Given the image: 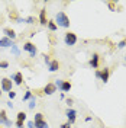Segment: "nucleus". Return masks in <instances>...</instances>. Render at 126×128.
<instances>
[{
    "mask_svg": "<svg viewBox=\"0 0 126 128\" xmlns=\"http://www.w3.org/2000/svg\"><path fill=\"white\" fill-rule=\"evenodd\" d=\"M39 24L42 25V26H47V25H48L47 9H41V12H39Z\"/></svg>",
    "mask_w": 126,
    "mask_h": 128,
    "instance_id": "obj_11",
    "label": "nucleus"
},
{
    "mask_svg": "<svg viewBox=\"0 0 126 128\" xmlns=\"http://www.w3.org/2000/svg\"><path fill=\"white\" fill-rule=\"evenodd\" d=\"M42 120H44V114H41V112L35 114V120H33V122H36V121H42Z\"/></svg>",
    "mask_w": 126,
    "mask_h": 128,
    "instance_id": "obj_21",
    "label": "nucleus"
},
{
    "mask_svg": "<svg viewBox=\"0 0 126 128\" xmlns=\"http://www.w3.org/2000/svg\"><path fill=\"white\" fill-rule=\"evenodd\" d=\"M55 24H57V26H61V28H70L71 22L65 12H58L55 15Z\"/></svg>",
    "mask_w": 126,
    "mask_h": 128,
    "instance_id": "obj_1",
    "label": "nucleus"
},
{
    "mask_svg": "<svg viewBox=\"0 0 126 128\" xmlns=\"http://www.w3.org/2000/svg\"><path fill=\"white\" fill-rule=\"evenodd\" d=\"M42 90H44V95H48V96L54 95V93L57 92V86L54 84V83H47V86L42 89Z\"/></svg>",
    "mask_w": 126,
    "mask_h": 128,
    "instance_id": "obj_8",
    "label": "nucleus"
},
{
    "mask_svg": "<svg viewBox=\"0 0 126 128\" xmlns=\"http://www.w3.org/2000/svg\"><path fill=\"white\" fill-rule=\"evenodd\" d=\"M32 96H33V93H32L31 90H26V93H25V96H23V100H29Z\"/></svg>",
    "mask_w": 126,
    "mask_h": 128,
    "instance_id": "obj_22",
    "label": "nucleus"
},
{
    "mask_svg": "<svg viewBox=\"0 0 126 128\" xmlns=\"http://www.w3.org/2000/svg\"><path fill=\"white\" fill-rule=\"evenodd\" d=\"M65 102H67V105H68V106H72V99H71V98H68V99H67V100H65Z\"/></svg>",
    "mask_w": 126,
    "mask_h": 128,
    "instance_id": "obj_32",
    "label": "nucleus"
},
{
    "mask_svg": "<svg viewBox=\"0 0 126 128\" xmlns=\"http://www.w3.org/2000/svg\"><path fill=\"white\" fill-rule=\"evenodd\" d=\"M15 98H16V92H13V90L9 92V99H15Z\"/></svg>",
    "mask_w": 126,
    "mask_h": 128,
    "instance_id": "obj_29",
    "label": "nucleus"
},
{
    "mask_svg": "<svg viewBox=\"0 0 126 128\" xmlns=\"http://www.w3.org/2000/svg\"><path fill=\"white\" fill-rule=\"evenodd\" d=\"M109 77H110V70L109 68H103V70H100V80H102L103 83H107L109 82Z\"/></svg>",
    "mask_w": 126,
    "mask_h": 128,
    "instance_id": "obj_9",
    "label": "nucleus"
},
{
    "mask_svg": "<svg viewBox=\"0 0 126 128\" xmlns=\"http://www.w3.org/2000/svg\"><path fill=\"white\" fill-rule=\"evenodd\" d=\"M23 51H28V52L31 54V57H36V54H38V50H36V47H35L32 42H25Z\"/></svg>",
    "mask_w": 126,
    "mask_h": 128,
    "instance_id": "obj_4",
    "label": "nucleus"
},
{
    "mask_svg": "<svg viewBox=\"0 0 126 128\" xmlns=\"http://www.w3.org/2000/svg\"><path fill=\"white\" fill-rule=\"evenodd\" d=\"M1 125H6V127H12L13 125V122L7 118L6 111H0V127Z\"/></svg>",
    "mask_w": 126,
    "mask_h": 128,
    "instance_id": "obj_5",
    "label": "nucleus"
},
{
    "mask_svg": "<svg viewBox=\"0 0 126 128\" xmlns=\"http://www.w3.org/2000/svg\"><path fill=\"white\" fill-rule=\"evenodd\" d=\"M96 77L100 79V70H96Z\"/></svg>",
    "mask_w": 126,
    "mask_h": 128,
    "instance_id": "obj_34",
    "label": "nucleus"
},
{
    "mask_svg": "<svg viewBox=\"0 0 126 128\" xmlns=\"http://www.w3.org/2000/svg\"><path fill=\"white\" fill-rule=\"evenodd\" d=\"M65 116L68 118V122L72 125L75 122V120H77V112H75V109H72V108H68L65 111Z\"/></svg>",
    "mask_w": 126,
    "mask_h": 128,
    "instance_id": "obj_6",
    "label": "nucleus"
},
{
    "mask_svg": "<svg viewBox=\"0 0 126 128\" xmlns=\"http://www.w3.org/2000/svg\"><path fill=\"white\" fill-rule=\"evenodd\" d=\"M26 127H28V128H35V122H33V121H29Z\"/></svg>",
    "mask_w": 126,
    "mask_h": 128,
    "instance_id": "obj_30",
    "label": "nucleus"
},
{
    "mask_svg": "<svg viewBox=\"0 0 126 128\" xmlns=\"http://www.w3.org/2000/svg\"><path fill=\"white\" fill-rule=\"evenodd\" d=\"M107 6H109V9H110V10H115V9H116V3L109 2V3H107Z\"/></svg>",
    "mask_w": 126,
    "mask_h": 128,
    "instance_id": "obj_25",
    "label": "nucleus"
},
{
    "mask_svg": "<svg viewBox=\"0 0 126 128\" xmlns=\"http://www.w3.org/2000/svg\"><path fill=\"white\" fill-rule=\"evenodd\" d=\"M16 121H22V122H23V121H26V114H25V112H19V114H17V120Z\"/></svg>",
    "mask_w": 126,
    "mask_h": 128,
    "instance_id": "obj_20",
    "label": "nucleus"
},
{
    "mask_svg": "<svg viewBox=\"0 0 126 128\" xmlns=\"http://www.w3.org/2000/svg\"><path fill=\"white\" fill-rule=\"evenodd\" d=\"M35 128H49V125H48V122L45 120H42L35 122Z\"/></svg>",
    "mask_w": 126,
    "mask_h": 128,
    "instance_id": "obj_16",
    "label": "nucleus"
},
{
    "mask_svg": "<svg viewBox=\"0 0 126 128\" xmlns=\"http://www.w3.org/2000/svg\"><path fill=\"white\" fill-rule=\"evenodd\" d=\"M3 34H4L6 38H9V40H12V41L16 38V32L13 31L12 28H4V29H3Z\"/></svg>",
    "mask_w": 126,
    "mask_h": 128,
    "instance_id": "obj_12",
    "label": "nucleus"
},
{
    "mask_svg": "<svg viewBox=\"0 0 126 128\" xmlns=\"http://www.w3.org/2000/svg\"><path fill=\"white\" fill-rule=\"evenodd\" d=\"M0 96H1V89H0Z\"/></svg>",
    "mask_w": 126,
    "mask_h": 128,
    "instance_id": "obj_36",
    "label": "nucleus"
},
{
    "mask_svg": "<svg viewBox=\"0 0 126 128\" xmlns=\"http://www.w3.org/2000/svg\"><path fill=\"white\" fill-rule=\"evenodd\" d=\"M0 128H3V127H0Z\"/></svg>",
    "mask_w": 126,
    "mask_h": 128,
    "instance_id": "obj_37",
    "label": "nucleus"
},
{
    "mask_svg": "<svg viewBox=\"0 0 126 128\" xmlns=\"http://www.w3.org/2000/svg\"><path fill=\"white\" fill-rule=\"evenodd\" d=\"M12 86H13V82L7 77L0 80V89L1 92H12Z\"/></svg>",
    "mask_w": 126,
    "mask_h": 128,
    "instance_id": "obj_3",
    "label": "nucleus"
},
{
    "mask_svg": "<svg viewBox=\"0 0 126 128\" xmlns=\"http://www.w3.org/2000/svg\"><path fill=\"white\" fill-rule=\"evenodd\" d=\"M15 125H16V128H23V122L22 121H16Z\"/></svg>",
    "mask_w": 126,
    "mask_h": 128,
    "instance_id": "obj_28",
    "label": "nucleus"
},
{
    "mask_svg": "<svg viewBox=\"0 0 126 128\" xmlns=\"http://www.w3.org/2000/svg\"><path fill=\"white\" fill-rule=\"evenodd\" d=\"M71 88H72V84H71V82H67V80H64L63 82V84H61V92L63 93H65V92H70Z\"/></svg>",
    "mask_w": 126,
    "mask_h": 128,
    "instance_id": "obj_15",
    "label": "nucleus"
},
{
    "mask_svg": "<svg viewBox=\"0 0 126 128\" xmlns=\"http://www.w3.org/2000/svg\"><path fill=\"white\" fill-rule=\"evenodd\" d=\"M61 128H71V124L70 122H64L63 125H61Z\"/></svg>",
    "mask_w": 126,
    "mask_h": 128,
    "instance_id": "obj_31",
    "label": "nucleus"
},
{
    "mask_svg": "<svg viewBox=\"0 0 126 128\" xmlns=\"http://www.w3.org/2000/svg\"><path fill=\"white\" fill-rule=\"evenodd\" d=\"M28 106H29V109H33V108L36 106V98H35V95L29 99V104H28Z\"/></svg>",
    "mask_w": 126,
    "mask_h": 128,
    "instance_id": "obj_18",
    "label": "nucleus"
},
{
    "mask_svg": "<svg viewBox=\"0 0 126 128\" xmlns=\"http://www.w3.org/2000/svg\"><path fill=\"white\" fill-rule=\"evenodd\" d=\"M63 82H64V80H60V79H57L54 84H55L57 88H61V84H63Z\"/></svg>",
    "mask_w": 126,
    "mask_h": 128,
    "instance_id": "obj_27",
    "label": "nucleus"
},
{
    "mask_svg": "<svg viewBox=\"0 0 126 128\" xmlns=\"http://www.w3.org/2000/svg\"><path fill=\"white\" fill-rule=\"evenodd\" d=\"M47 26H48V29H49L51 32H55L57 28H58V26H57V24H55V20H48Z\"/></svg>",
    "mask_w": 126,
    "mask_h": 128,
    "instance_id": "obj_17",
    "label": "nucleus"
},
{
    "mask_svg": "<svg viewBox=\"0 0 126 128\" xmlns=\"http://www.w3.org/2000/svg\"><path fill=\"white\" fill-rule=\"evenodd\" d=\"M7 106H9V108H13V104H12V100H9V102H7Z\"/></svg>",
    "mask_w": 126,
    "mask_h": 128,
    "instance_id": "obj_35",
    "label": "nucleus"
},
{
    "mask_svg": "<svg viewBox=\"0 0 126 128\" xmlns=\"http://www.w3.org/2000/svg\"><path fill=\"white\" fill-rule=\"evenodd\" d=\"M10 80L15 83V84H17V86H20L22 83H23V74L20 72H16L15 74H12V77H10Z\"/></svg>",
    "mask_w": 126,
    "mask_h": 128,
    "instance_id": "obj_7",
    "label": "nucleus"
},
{
    "mask_svg": "<svg viewBox=\"0 0 126 128\" xmlns=\"http://www.w3.org/2000/svg\"><path fill=\"white\" fill-rule=\"evenodd\" d=\"M25 22H26V24H35V18H33V16H28V18L25 19Z\"/></svg>",
    "mask_w": 126,
    "mask_h": 128,
    "instance_id": "obj_23",
    "label": "nucleus"
},
{
    "mask_svg": "<svg viewBox=\"0 0 126 128\" xmlns=\"http://www.w3.org/2000/svg\"><path fill=\"white\" fill-rule=\"evenodd\" d=\"M12 54H13L15 57H19V56H20V51H19V48H17V45H16V44L12 47Z\"/></svg>",
    "mask_w": 126,
    "mask_h": 128,
    "instance_id": "obj_19",
    "label": "nucleus"
},
{
    "mask_svg": "<svg viewBox=\"0 0 126 128\" xmlns=\"http://www.w3.org/2000/svg\"><path fill=\"white\" fill-rule=\"evenodd\" d=\"M99 54H93L91 56V58H90V61H88V64H90V67L91 68H97L99 67Z\"/></svg>",
    "mask_w": 126,
    "mask_h": 128,
    "instance_id": "obj_13",
    "label": "nucleus"
},
{
    "mask_svg": "<svg viewBox=\"0 0 126 128\" xmlns=\"http://www.w3.org/2000/svg\"><path fill=\"white\" fill-rule=\"evenodd\" d=\"M64 42H65V45H68V47H74V45L77 44V35H75L74 32H67V34L64 35Z\"/></svg>",
    "mask_w": 126,
    "mask_h": 128,
    "instance_id": "obj_2",
    "label": "nucleus"
},
{
    "mask_svg": "<svg viewBox=\"0 0 126 128\" xmlns=\"http://www.w3.org/2000/svg\"><path fill=\"white\" fill-rule=\"evenodd\" d=\"M125 47H126V40H122L118 44V48H119V50H122V48H125Z\"/></svg>",
    "mask_w": 126,
    "mask_h": 128,
    "instance_id": "obj_24",
    "label": "nucleus"
},
{
    "mask_svg": "<svg viewBox=\"0 0 126 128\" xmlns=\"http://www.w3.org/2000/svg\"><path fill=\"white\" fill-rule=\"evenodd\" d=\"M125 60H126V57H125Z\"/></svg>",
    "mask_w": 126,
    "mask_h": 128,
    "instance_id": "obj_38",
    "label": "nucleus"
},
{
    "mask_svg": "<svg viewBox=\"0 0 126 128\" xmlns=\"http://www.w3.org/2000/svg\"><path fill=\"white\" fill-rule=\"evenodd\" d=\"M44 61H45L47 64H49V63H51V60H49V57H48V56H44Z\"/></svg>",
    "mask_w": 126,
    "mask_h": 128,
    "instance_id": "obj_33",
    "label": "nucleus"
},
{
    "mask_svg": "<svg viewBox=\"0 0 126 128\" xmlns=\"http://www.w3.org/2000/svg\"><path fill=\"white\" fill-rule=\"evenodd\" d=\"M7 67H9L7 61H1V63H0V68H7Z\"/></svg>",
    "mask_w": 126,
    "mask_h": 128,
    "instance_id": "obj_26",
    "label": "nucleus"
},
{
    "mask_svg": "<svg viewBox=\"0 0 126 128\" xmlns=\"http://www.w3.org/2000/svg\"><path fill=\"white\" fill-rule=\"evenodd\" d=\"M60 68V61L58 60H51V63L48 64V70L51 73H54V72H57Z\"/></svg>",
    "mask_w": 126,
    "mask_h": 128,
    "instance_id": "obj_14",
    "label": "nucleus"
},
{
    "mask_svg": "<svg viewBox=\"0 0 126 128\" xmlns=\"http://www.w3.org/2000/svg\"><path fill=\"white\" fill-rule=\"evenodd\" d=\"M13 45H15V44H13V41L12 40H9V38H6V36L0 38V47L1 48H9V47L12 48Z\"/></svg>",
    "mask_w": 126,
    "mask_h": 128,
    "instance_id": "obj_10",
    "label": "nucleus"
}]
</instances>
